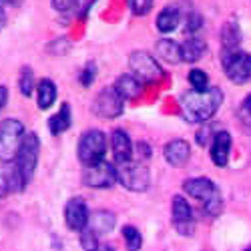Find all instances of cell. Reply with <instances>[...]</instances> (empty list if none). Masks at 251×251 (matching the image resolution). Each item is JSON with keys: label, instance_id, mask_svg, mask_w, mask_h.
Returning <instances> with one entry per match:
<instances>
[{"label": "cell", "instance_id": "cell-1", "mask_svg": "<svg viewBox=\"0 0 251 251\" xmlns=\"http://www.w3.org/2000/svg\"><path fill=\"white\" fill-rule=\"evenodd\" d=\"M223 102V93L217 87H207L205 91H189L181 97V111L189 123H207Z\"/></svg>", "mask_w": 251, "mask_h": 251}, {"label": "cell", "instance_id": "cell-2", "mask_svg": "<svg viewBox=\"0 0 251 251\" xmlns=\"http://www.w3.org/2000/svg\"><path fill=\"white\" fill-rule=\"evenodd\" d=\"M183 191L187 195L195 197L197 201L203 203V209L207 211V215L217 217L223 209V199H221V191L219 187L207 177H195V179H187L183 183Z\"/></svg>", "mask_w": 251, "mask_h": 251}, {"label": "cell", "instance_id": "cell-3", "mask_svg": "<svg viewBox=\"0 0 251 251\" xmlns=\"http://www.w3.org/2000/svg\"><path fill=\"white\" fill-rule=\"evenodd\" d=\"M38 151H40V141L36 133H25L23 143H20L18 153L14 157V167L25 185H28L34 175L36 163H38Z\"/></svg>", "mask_w": 251, "mask_h": 251}, {"label": "cell", "instance_id": "cell-4", "mask_svg": "<svg viewBox=\"0 0 251 251\" xmlns=\"http://www.w3.org/2000/svg\"><path fill=\"white\" fill-rule=\"evenodd\" d=\"M25 137V125L16 119L0 123V163H12Z\"/></svg>", "mask_w": 251, "mask_h": 251}, {"label": "cell", "instance_id": "cell-5", "mask_svg": "<svg viewBox=\"0 0 251 251\" xmlns=\"http://www.w3.org/2000/svg\"><path fill=\"white\" fill-rule=\"evenodd\" d=\"M223 71L227 78L235 85H245L251 80V54L243 50H223Z\"/></svg>", "mask_w": 251, "mask_h": 251}, {"label": "cell", "instance_id": "cell-6", "mask_svg": "<svg viewBox=\"0 0 251 251\" xmlns=\"http://www.w3.org/2000/svg\"><path fill=\"white\" fill-rule=\"evenodd\" d=\"M117 181L127 187L129 191H145L151 183L149 169L143 163H133V161H125L119 163L117 167Z\"/></svg>", "mask_w": 251, "mask_h": 251}, {"label": "cell", "instance_id": "cell-7", "mask_svg": "<svg viewBox=\"0 0 251 251\" xmlns=\"http://www.w3.org/2000/svg\"><path fill=\"white\" fill-rule=\"evenodd\" d=\"M129 67L133 71V75L143 82V85H153L163 78V69L155 60V56H151L145 50H135L129 56Z\"/></svg>", "mask_w": 251, "mask_h": 251}, {"label": "cell", "instance_id": "cell-8", "mask_svg": "<svg viewBox=\"0 0 251 251\" xmlns=\"http://www.w3.org/2000/svg\"><path fill=\"white\" fill-rule=\"evenodd\" d=\"M107 153V137L99 129H91L78 141V159L82 165H93L104 159Z\"/></svg>", "mask_w": 251, "mask_h": 251}, {"label": "cell", "instance_id": "cell-9", "mask_svg": "<svg viewBox=\"0 0 251 251\" xmlns=\"http://www.w3.org/2000/svg\"><path fill=\"white\" fill-rule=\"evenodd\" d=\"M82 183L93 189H109L117 183V167H113L109 161H97L93 165H85L82 171Z\"/></svg>", "mask_w": 251, "mask_h": 251}, {"label": "cell", "instance_id": "cell-10", "mask_svg": "<svg viewBox=\"0 0 251 251\" xmlns=\"http://www.w3.org/2000/svg\"><path fill=\"white\" fill-rule=\"evenodd\" d=\"M123 109H125V99L117 93L115 87L102 89L97 95L95 104H93L95 115L100 119H117L119 115H123Z\"/></svg>", "mask_w": 251, "mask_h": 251}, {"label": "cell", "instance_id": "cell-11", "mask_svg": "<svg viewBox=\"0 0 251 251\" xmlns=\"http://www.w3.org/2000/svg\"><path fill=\"white\" fill-rule=\"evenodd\" d=\"M173 225L181 235L193 233V209L181 195L173 197Z\"/></svg>", "mask_w": 251, "mask_h": 251}, {"label": "cell", "instance_id": "cell-12", "mask_svg": "<svg viewBox=\"0 0 251 251\" xmlns=\"http://www.w3.org/2000/svg\"><path fill=\"white\" fill-rule=\"evenodd\" d=\"M65 221L73 231H82L89 225V209L85 199L73 197L65 207Z\"/></svg>", "mask_w": 251, "mask_h": 251}, {"label": "cell", "instance_id": "cell-13", "mask_svg": "<svg viewBox=\"0 0 251 251\" xmlns=\"http://www.w3.org/2000/svg\"><path fill=\"white\" fill-rule=\"evenodd\" d=\"M26 185L23 183V179H20V175H18L14 165L4 163L2 167H0V199H4L10 193L23 191Z\"/></svg>", "mask_w": 251, "mask_h": 251}, {"label": "cell", "instance_id": "cell-14", "mask_svg": "<svg viewBox=\"0 0 251 251\" xmlns=\"http://www.w3.org/2000/svg\"><path fill=\"white\" fill-rule=\"evenodd\" d=\"M163 155H165V161L169 163L171 167H183L191 157V147H189V143L187 141L175 139V141L165 145Z\"/></svg>", "mask_w": 251, "mask_h": 251}, {"label": "cell", "instance_id": "cell-15", "mask_svg": "<svg viewBox=\"0 0 251 251\" xmlns=\"http://www.w3.org/2000/svg\"><path fill=\"white\" fill-rule=\"evenodd\" d=\"M231 151V135L227 131H217L211 139V159L217 167H225Z\"/></svg>", "mask_w": 251, "mask_h": 251}, {"label": "cell", "instance_id": "cell-16", "mask_svg": "<svg viewBox=\"0 0 251 251\" xmlns=\"http://www.w3.org/2000/svg\"><path fill=\"white\" fill-rule=\"evenodd\" d=\"M111 147H113V155H115L117 165L125 163V161H131V157H133V145H131L129 135L125 133L123 129L113 131V135H111Z\"/></svg>", "mask_w": 251, "mask_h": 251}, {"label": "cell", "instance_id": "cell-17", "mask_svg": "<svg viewBox=\"0 0 251 251\" xmlns=\"http://www.w3.org/2000/svg\"><path fill=\"white\" fill-rule=\"evenodd\" d=\"M181 10H179V4H173V6H165L161 12H159V16H157V28H159V32H173L177 26H179V23H181Z\"/></svg>", "mask_w": 251, "mask_h": 251}, {"label": "cell", "instance_id": "cell-18", "mask_svg": "<svg viewBox=\"0 0 251 251\" xmlns=\"http://www.w3.org/2000/svg\"><path fill=\"white\" fill-rule=\"evenodd\" d=\"M115 89L123 99H137L143 93V82L135 75H121L115 82Z\"/></svg>", "mask_w": 251, "mask_h": 251}, {"label": "cell", "instance_id": "cell-19", "mask_svg": "<svg viewBox=\"0 0 251 251\" xmlns=\"http://www.w3.org/2000/svg\"><path fill=\"white\" fill-rule=\"evenodd\" d=\"M117 219L111 211H95L89 213V227L99 235V233H111Z\"/></svg>", "mask_w": 251, "mask_h": 251}, {"label": "cell", "instance_id": "cell-20", "mask_svg": "<svg viewBox=\"0 0 251 251\" xmlns=\"http://www.w3.org/2000/svg\"><path fill=\"white\" fill-rule=\"evenodd\" d=\"M205 50H207L205 40H201L197 36H191L181 45V58L185 62H197L205 54Z\"/></svg>", "mask_w": 251, "mask_h": 251}, {"label": "cell", "instance_id": "cell-21", "mask_svg": "<svg viewBox=\"0 0 251 251\" xmlns=\"http://www.w3.org/2000/svg\"><path fill=\"white\" fill-rule=\"evenodd\" d=\"M221 45H223V50H237L239 49L241 28L237 23H233V20L225 23V26L221 28Z\"/></svg>", "mask_w": 251, "mask_h": 251}, {"label": "cell", "instance_id": "cell-22", "mask_svg": "<svg viewBox=\"0 0 251 251\" xmlns=\"http://www.w3.org/2000/svg\"><path fill=\"white\" fill-rule=\"evenodd\" d=\"M36 95H38V107L43 111H47L56 100V85L50 78H43L36 87Z\"/></svg>", "mask_w": 251, "mask_h": 251}, {"label": "cell", "instance_id": "cell-23", "mask_svg": "<svg viewBox=\"0 0 251 251\" xmlns=\"http://www.w3.org/2000/svg\"><path fill=\"white\" fill-rule=\"evenodd\" d=\"M71 123H73L71 107L65 102V104L60 107V111L49 119V129H50L52 135H60V133H65V131L71 127Z\"/></svg>", "mask_w": 251, "mask_h": 251}, {"label": "cell", "instance_id": "cell-24", "mask_svg": "<svg viewBox=\"0 0 251 251\" xmlns=\"http://www.w3.org/2000/svg\"><path fill=\"white\" fill-rule=\"evenodd\" d=\"M157 54L165 60V62H171V65H177L181 62V47L171 38H163L157 43Z\"/></svg>", "mask_w": 251, "mask_h": 251}, {"label": "cell", "instance_id": "cell-25", "mask_svg": "<svg viewBox=\"0 0 251 251\" xmlns=\"http://www.w3.org/2000/svg\"><path fill=\"white\" fill-rule=\"evenodd\" d=\"M123 237L127 241V249L129 251H139L141 245H143V237L139 233V229L133 227V225H125L123 227Z\"/></svg>", "mask_w": 251, "mask_h": 251}, {"label": "cell", "instance_id": "cell-26", "mask_svg": "<svg viewBox=\"0 0 251 251\" xmlns=\"http://www.w3.org/2000/svg\"><path fill=\"white\" fill-rule=\"evenodd\" d=\"M18 87H20V93L25 97H30L32 91H34V75H32V69L30 67H25L20 71V80H18Z\"/></svg>", "mask_w": 251, "mask_h": 251}, {"label": "cell", "instance_id": "cell-27", "mask_svg": "<svg viewBox=\"0 0 251 251\" xmlns=\"http://www.w3.org/2000/svg\"><path fill=\"white\" fill-rule=\"evenodd\" d=\"M80 245L85 251H99V241H97V233L87 225L80 231Z\"/></svg>", "mask_w": 251, "mask_h": 251}, {"label": "cell", "instance_id": "cell-28", "mask_svg": "<svg viewBox=\"0 0 251 251\" xmlns=\"http://www.w3.org/2000/svg\"><path fill=\"white\" fill-rule=\"evenodd\" d=\"M189 82H191V87H193L195 91H205V89L209 87V76H207L205 71L193 69V71L189 73Z\"/></svg>", "mask_w": 251, "mask_h": 251}, {"label": "cell", "instance_id": "cell-29", "mask_svg": "<svg viewBox=\"0 0 251 251\" xmlns=\"http://www.w3.org/2000/svg\"><path fill=\"white\" fill-rule=\"evenodd\" d=\"M135 16H145L153 8V0H127Z\"/></svg>", "mask_w": 251, "mask_h": 251}, {"label": "cell", "instance_id": "cell-30", "mask_svg": "<svg viewBox=\"0 0 251 251\" xmlns=\"http://www.w3.org/2000/svg\"><path fill=\"white\" fill-rule=\"evenodd\" d=\"M203 26V18L197 12H187L185 16V32H197Z\"/></svg>", "mask_w": 251, "mask_h": 251}, {"label": "cell", "instance_id": "cell-31", "mask_svg": "<svg viewBox=\"0 0 251 251\" xmlns=\"http://www.w3.org/2000/svg\"><path fill=\"white\" fill-rule=\"evenodd\" d=\"M95 75H97V67L93 65V62H89V65L85 67V71H82V75H80L82 87H91L93 80H95Z\"/></svg>", "mask_w": 251, "mask_h": 251}, {"label": "cell", "instance_id": "cell-32", "mask_svg": "<svg viewBox=\"0 0 251 251\" xmlns=\"http://www.w3.org/2000/svg\"><path fill=\"white\" fill-rule=\"evenodd\" d=\"M52 6L58 12H69L75 8V0H52Z\"/></svg>", "mask_w": 251, "mask_h": 251}, {"label": "cell", "instance_id": "cell-33", "mask_svg": "<svg viewBox=\"0 0 251 251\" xmlns=\"http://www.w3.org/2000/svg\"><path fill=\"white\" fill-rule=\"evenodd\" d=\"M211 127H203L199 133H197V143L201 145V147H205V145H209V141H211Z\"/></svg>", "mask_w": 251, "mask_h": 251}, {"label": "cell", "instance_id": "cell-34", "mask_svg": "<svg viewBox=\"0 0 251 251\" xmlns=\"http://www.w3.org/2000/svg\"><path fill=\"white\" fill-rule=\"evenodd\" d=\"M6 102H8V89L4 85H0V113L6 107Z\"/></svg>", "mask_w": 251, "mask_h": 251}, {"label": "cell", "instance_id": "cell-35", "mask_svg": "<svg viewBox=\"0 0 251 251\" xmlns=\"http://www.w3.org/2000/svg\"><path fill=\"white\" fill-rule=\"evenodd\" d=\"M243 109H245L247 113H251V95L245 97V100H243Z\"/></svg>", "mask_w": 251, "mask_h": 251}, {"label": "cell", "instance_id": "cell-36", "mask_svg": "<svg viewBox=\"0 0 251 251\" xmlns=\"http://www.w3.org/2000/svg\"><path fill=\"white\" fill-rule=\"evenodd\" d=\"M0 23H4V6L0 2Z\"/></svg>", "mask_w": 251, "mask_h": 251}, {"label": "cell", "instance_id": "cell-37", "mask_svg": "<svg viewBox=\"0 0 251 251\" xmlns=\"http://www.w3.org/2000/svg\"><path fill=\"white\" fill-rule=\"evenodd\" d=\"M99 251H113L111 245H99Z\"/></svg>", "mask_w": 251, "mask_h": 251}, {"label": "cell", "instance_id": "cell-38", "mask_svg": "<svg viewBox=\"0 0 251 251\" xmlns=\"http://www.w3.org/2000/svg\"><path fill=\"white\" fill-rule=\"evenodd\" d=\"M4 2H8V4H16L18 0H4Z\"/></svg>", "mask_w": 251, "mask_h": 251}, {"label": "cell", "instance_id": "cell-39", "mask_svg": "<svg viewBox=\"0 0 251 251\" xmlns=\"http://www.w3.org/2000/svg\"><path fill=\"white\" fill-rule=\"evenodd\" d=\"M245 251H251V245H249V247H247V249H245Z\"/></svg>", "mask_w": 251, "mask_h": 251}, {"label": "cell", "instance_id": "cell-40", "mask_svg": "<svg viewBox=\"0 0 251 251\" xmlns=\"http://www.w3.org/2000/svg\"><path fill=\"white\" fill-rule=\"evenodd\" d=\"M76 2H80V0H75V6H76Z\"/></svg>", "mask_w": 251, "mask_h": 251}]
</instances>
